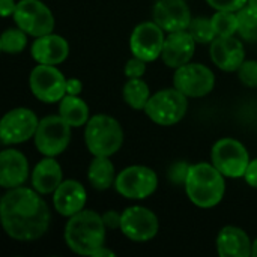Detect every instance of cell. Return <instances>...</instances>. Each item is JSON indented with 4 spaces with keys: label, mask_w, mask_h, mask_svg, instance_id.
<instances>
[{
    "label": "cell",
    "mask_w": 257,
    "mask_h": 257,
    "mask_svg": "<svg viewBox=\"0 0 257 257\" xmlns=\"http://www.w3.org/2000/svg\"><path fill=\"white\" fill-rule=\"evenodd\" d=\"M2 226L15 241H36L48 230L51 214L35 188L17 187L8 190L0 200Z\"/></svg>",
    "instance_id": "6da1fadb"
},
{
    "label": "cell",
    "mask_w": 257,
    "mask_h": 257,
    "mask_svg": "<svg viewBox=\"0 0 257 257\" xmlns=\"http://www.w3.org/2000/svg\"><path fill=\"white\" fill-rule=\"evenodd\" d=\"M105 224L102 215L83 209L69 217L65 226V242L71 251L80 256H93L105 244Z\"/></svg>",
    "instance_id": "7a4b0ae2"
},
{
    "label": "cell",
    "mask_w": 257,
    "mask_h": 257,
    "mask_svg": "<svg viewBox=\"0 0 257 257\" xmlns=\"http://www.w3.org/2000/svg\"><path fill=\"white\" fill-rule=\"evenodd\" d=\"M224 178L212 163L193 164L184 184L187 197L191 203L203 209L217 206L226 193Z\"/></svg>",
    "instance_id": "3957f363"
},
{
    "label": "cell",
    "mask_w": 257,
    "mask_h": 257,
    "mask_svg": "<svg viewBox=\"0 0 257 257\" xmlns=\"http://www.w3.org/2000/svg\"><path fill=\"white\" fill-rule=\"evenodd\" d=\"M84 143L93 157H111L123 145V130L114 117L95 114L86 123Z\"/></svg>",
    "instance_id": "277c9868"
},
{
    "label": "cell",
    "mask_w": 257,
    "mask_h": 257,
    "mask_svg": "<svg viewBox=\"0 0 257 257\" xmlns=\"http://www.w3.org/2000/svg\"><path fill=\"white\" fill-rule=\"evenodd\" d=\"M188 110V96L175 86L172 89L158 90L152 95L145 107L146 116L157 125L172 126L178 123Z\"/></svg>",
    "instance_id": "5b68a950"
},
{
    "label": "cell",
    "mask_w": 257,
    "mask_h": 257,
    "mask_svg": "<svg viewBox=\"0 0 257 257\" xmlns=\"http://www.w3.org/2000/svg\"><path fill=\"white\" fill-rule=\"evenodd\" d=\"M211 163L230 179L244 178L250 163V155L245 146L232 137L220 139L214 143L211 151Z\"/></svg>",
    "instance_id": "8992f818"
},
{
    "label": "cell",
    "mask_w": 257,
    "mask_h": 257,
    "mask_svg": "<svg viewBox=\"0 0 257 257\" xmlns=\"http://www.w3.org/2000/svg\"><path fill=\"white\" fill-rule=\"evenodd\" d=\"M71 125L60 114L45 116L39 120L35 133V146L44 157H57L69 146Z\"/></svg>",
    "instance_id": "52a82bcc"
},
{
    "label": "cell",
    "mask_w": 257,
    "mask_h": 257,
    "mask_svg": "<svg viewBox=\"0 0 257 257\" xmlns=\"http://www.w3.org/2000/svg\"><path fill=\"white\" fill-rule=\"evenodd\" d=\"M114 188L125 199L143 200L157 191L158 176L151 167L130 166L117 173Z\"/></svg>",
    "instance_id": "ba28073f"
},
{
    "label": "cell",
    "mask_w": 257,
    "mask_h": 257,
    "mask_svg": "<svg viewBox=\"0 0 257 257\" xmlns=\"http://www.w3.org/2000/svg\"><path fill=\"white\" fill-rule=\"evenodd\" d=\"M17 27L33 38L53 33L54 17L51 9L41 0H20L12 14Z\"/></svg>",
    "instance_id": "9c48e42d"
},
{
    "label": "cell",
    "mask_w": 257,
    "mask_h": 257,
    "mask_svg": "<svg viewBox=\"0 0 257 257\" xmlns=\"http://www.w3.org/2000/svg\"><path fill=\"white\" fill-rule=\"evenodd\" d=\"M29 86L33 96L45 104L60 102L66 95V78L56 65H36L30 72Z\"/></svg>",
    "instance_id": "30bf717a"
},
{
    "label": "cell",
    "mask_w": 257,
    "mask_h": 257,
    "mask_svg": "<svg viewBox=\"0 0 257 257\" xmlns=\"http://www.w3.org/2000/svg\"><path fill=\"white\" fill-rule=\"evenodd\" d=\"M173 86L188 98H202L212 92L215 75L202 63H185L175 71Z\"/></svg>",
    "instance_id": "8fae6325"
},
{
    "label": "cell",
    "mask_w": 257,
    "mask_h": 257,
    "mask_svg": "<svg viewBox=\"0 0 257 257\" xmlns=\"http://www.w3.org/2000/svg\"><path fill=\"white\" fill-rule=\"evenodd\" d=\"M39 125L38 116L26 107L8 111L0 122V140L5 146L20 145L35 137Z\"/></svg>",
    "instance_id": "7c38bea8"
},
{
    "label": "cell",
    "mask_w": 257,
    "mask_h": 257,
    "mask_svg": "<svg viewBox=\"0 0 257 257\" xmlns=\"http://www.w3.org/2000/svg\"><path fill=\"white\" fill-rule=\"evenodd\" d=\"M122 233L134 242H146L157 236L160 221L154 211L145 206H130L122 212Z\"/></svg>",
    "instance_id": "4fadbf2b"
},
{
    "label": "cell",
    "mask_w": 257,
    "mask_h": 257,
    "mask_svg": "<svg viewBox=\"0 0 257 257\" xmlns=\"http://www.w3.org/2000/svg\"><path fill=\"white\" fill-rule=\"evenodd\" d=\"M164 30L155 21H145L136 26L130 36V50L133 56L145 62H154L161 57L164 47Z\"/></svg>",
    "instance_id": "5bb4252c"
},
{
    "label": "cell",
    "mask_w": 257,
    "mask_h": 257,
    "mask_svg": "<svg viewBox=\"0 0 257 257\" xmlns=\"http://www.w3.org/2000/svg\"><path fill=\"white\" fill-rule=\"evenodd\" d=\"M154 21L167 33L188 30L193 20L185 0H157L152 9Z\"/></svg>",
    "instance_id": "9a60e30c"
},
{
    "label": "cell",
    "mask_w": 257,
    "mask_h": 257,
    "mask_svg": "<svg viewBox=\"0 0 257 257\" xmlns=\"http://www.w3.org/2000/svg\"><path fill=\"white\" fill-rule=\"evenodd\" d=\"M211 59L224 72H235L245 60V50L241 39L233 36H217L211 42Z\"/></svg>",
    "instance_id": "2e32d148"
},
{
    "label": "cell",
    "mask_w": 257,
    "mask_h": 257,
    "mask_svg": "<svg viewBox=\"0 0 257 257\" xmlns=\"http://www.w3.org/2000/svg\"><path fill=\"white\" fill-rule=\"evenodd\" d=\"M196 39L188 30L172 32L166 36L161 59L166 66L178 69L179 66L190 63L196 51Z\"/></svg>",
    "instance_id": "e0dca14e"
},
{
    "label": "cell",
    "mask_w": 257,
    "mask_h": 257,
    "mask_svg": "<svg viewBox=\"0 0 257 257\" xmlns=\"http://www.w3.org/2000/svg\"><path fill=\"white\" fill-rule=\"evenodd\" d=\"M87 200L86 188L75 179L62 181L57 190L53 193V206L63 217H72L84 209Z\"/></svg>",
    "instance_id": "ac0fdd59"
},
{
    "label": "cell",
    "mask_w": 257,
    "mask_h": 257,
    "mask_svg": "<svg viewBox=\"0 0 257 257\" xmlns=\"http://www.w3.org/2000/svg\"><path fill=\"white\" fill-rule=\"evenodd\" d=\"M29 178V161L18 149H3L0 154V185L11 190L21 187Z\"/></svg>",
    "instance_id": "d6986e66"
},
{
    "label": "cell",
    "mask_w": 257,
    "mask_h": 257,
    "mask_svg": "<svg viewBox=\"0 0 257 257\" xmlns=\"http://www.w3.org/2000/svg\"><path fill=\"white\" fill-rule=\"evenodd\" d=\"M30 53L36 63L59 65L66 60L69 54V44L63 36L48 33V35L35 38Z\"/></svg>",
    "instance_id": "ffe728a7"
},
{
    "label": "cell",
    "mask_w": 257,
    "mask_h": 257,
    "mask_svg": "<svg viewBox=\"0 0 257 257\" xmlns=\"http://www.w3.org/2000/svg\"><path fill=\"white\" fill-rule=\"evenodd\" d=\"M217 253L220 257H250L253 242L241 227L226 226L217 236Z\"/></svg>",
    "instance_id": "44dd1931"
},
{
    "label": "cell",
    "mask_w": 257,
    "mask_h": 257,
    "mask_svg": "<svg viewBox=\"0 0 257 257\" xmlns=\"http://www.w3.org/2000/svg\"><path fill=\"white\" fill-rule=\"evenodd\" d=\"M63 181V170L54 157L42 158L32 170V187L42 196L53 194Z\"/></svg>",
    "instance_id": "7402d4cb"
},
{
    "label": "cell",
    "mask_w": 257,
    "mask_h": 257,
    "mask_svg": "<svg viewBox=\"0 0 257 257\" xmlns=\"http://www.w3.org/2000/svg\"><path fill=\"white\" fill-rule=\"evenodd\" d=\"M59 114L72 128L84 126L90 119L89 105L78 95H65L59 102Z\"/></svg>",
    "instance_id": "603a6c76"
},
{
    "label": "cell",
    "mask_w": 257,
    "mask_h": 257,
    "mask_svg": "<svg viewBox=\"0 0 257 257\" xmlns=\"http://www.w3.org/2000/svg\"><path fill=\"white\" fill-rule=\"evenodd\" d=\"M116 176L117 175L113 163L110 161V157H93L87 169V179L95 190H108L114 185Z\"/></svg>",
    "instance_id": "cb8c5ba5"
},
{
    "label": "cell",
    "mask_w": 257,
    "mask_h": 257,
    "mask_svg": "<svg viewBox=\"0 0 257 257\" xmlns=\"http://www.w3.org/2000/svg\"><path fill=\"white\" fill-rule=\"evenodd\" d=\"M123 101L134 110H145L151 95L149 86L142 78H128L122 90Z\"/></svg>",
    "instance_id": "d4e9b609"
},
{
    "label": "cell",
    "mask_w": 257,
    "mask_h": 257,
    "mask_svg": "<svg viewBox=\"0 0 257 257\" xmlns=\"http://www.w3.org/2000/svg\"><path fill=\"white\" fill-rule=\"evenodd\" d=\"M27 45V33L20 27L6 29L0 38V50L6 54H18Z\"/></svg>",
    "instance_id": "484cf974"
},
{
    "label": "cell",
    "mask_w": 257,
    "mask_h": 257,
    "mask_svg": "<svg viewBox=\"0 0 257 257\" xmlns=\"http://www.w3.org/2000/svg\"><path fill=\"white\" fill-rule=\"evenodd\" d=\"M238 15V33L245 41H254L257 42V11L244 6L236 12Z\"/></svg>",
    "instance_id": "4316f807"
},
{
    "label": "cell",
    "mask_w": 257,
    "mask_h": 257,
    "mask_svg": "<svg viewBox=\"0 0 257 257\" xmlns=\"http://www.w3.org/2000/svg\"><path fill=\"white\" fill-rule=\"evenodd\" d=\"M212 26L217 36H233L238 33V15L232 11H217L212 17Z\"/></svg>",
    "instance_id": "83f0119b"
},
{
    "label": "cell",
    "mask_w": 257,
    "mask_h": 257,
    "mask_svg": "<svg viewBox=\"0 0 257 257\" xmlns=\"http://www.w3.org/2000/svg\"><path fill=\"white\" fill-rule=\"evenodd\" d=\"M188 32L193 35L197 44H211L217 38L212 20L206 17H194L190 23Z\"/></svg>",
    "instance_id": "f1b7e54d"
},
{
    "label": "cell",
    "mask_w": 257,
    "mask_h": 257,
    "mask_svg": "<svg viewBox=\"0 0 257 257\" xmlns=\"http://www.w3.org/2000/svg\"><path fill=\"white\" fill-rule=\"evenodd\" d=\"M239 81L247 87H257V60H244L236 71Z\"/></svg>",
    "instance_id": "f546056e"
},
{
    "label": "cell",
    "mask_w": 257,
    "mask_h": 257,
    "mask_svg": "<svg viewBox=\"0 0 257 257\" xmlns=\"http://www.w3.org/2000/svg\"><path fill=\"white\" fill-rule=\"evenodd\" d=\"M190 167H191V164H188V163H185V161H178V163H175V164L170 166L167 176H169V179H170L173 184H176V185L185 184L187 176H188V172H190Z\"/></svg>",
    "instance_id": "4dcf8cb0"
},
{
    "label": "cell",
    "mask_w": 257,
    "mask_h": 257,
    "mask_svg": "<svg viewBox=\"0 0 257 257\" xmlns=\"http://www.w3.org/2000/svg\"><path fill=\"white\" fill-rule=\"evenodd\" d=\"M146 63L148 62H145L143 59H139V57L133 56L125 65V69H123L125 75L128 78H142L145 75V72H146Z\"/></svg>",
    "instance_id": "1f68e13d"
},
{
    "label": "cell",
    "mask_w": 257,
    "mask_h": 257,
    "mask_svg": "<svg viewBox=\"0 0 257 257\" xmlns=\"http://www.w3.org/2000/svg\"><path fill=\"white\" fill-rule=\"evenodd\" d=\"M206 2L215 11H232V12H238L239 9H242L247 5L248 0H206Z\"/></svg>",
    "instance_id": "d6a6232c"
},
{
    "label": "cell",
    "mask_w": 257,
    "mask_h": 257,
    "mask_svg": "<svg viewBox=\"0 0 257 257\" xmlns=\"http://www.w3.org/2000/svg\"><path fill=\"white\" fill-rule=\"evenodd\" d=\"M102 220L107 229H120L122 214H119L117 211H107L102 214Z\"/></svg>",
    "instance_id": "836d02e7"
},
{
    "label": "cell",
    "mask_w": 257,
    "mask_h": 257,
    "mask_svg": "<svg viewBox=\"0 0 257 257\" xmlns=\"http://www.w3.org/2000/svg\"><path fill=\"white\" fill-rule=\"evenodd\" d=\"M244 179L245 182L253 187V188H257V158L254 160H250L248 163V167L244 173Z\"/></svg>",
    "instance_id": "e575fe53"
},
{
    "label": "cell",
    "mask_w": 257,
    "mask_h": 257,
    "mask_svg": "<svg viewBox=\"0 0 257 257\" xmlns=\"http://www.w3.org/2000/svg\"><path fill=\"white\" fill-rule=\"evenodd\" d=\"M83 90V81L78 78H66V95H80Z\"/></svg>",
    "instance_id": "d590c367"
},
{
    "label": "cell",
    "mask_w": 257,
    "mask_h": 257,
    "mask_svg": "<svg viewBox=\"0 0 257 257\" xmlns=\"http://www.w3.org/2000/svg\"><path fill=\"white\" fill-rule=\"evenodd\" d=\"M15 8H17V2L15 0H0V12H2L3 18L12 15Z\"/></svg>",
    "instance_id": "8d00e7d4"
},
{
    "label": "cell",
    "mask_w": 257,
    "mask_h": 257,
    "mask_svg": "<svg viewBox=\"0 0 257 257\" xmlns=\"http://www.w3.org/2000/svg\"><path fill=\"white\" fill-rule=\"evenodd\" d=\"M114 251H111L110 248H107L105 245H102L101 248H98L95 253H93V256L92 257H114Z\"/></svg>",
    "instance_id": "74e56055"
},
{
    "label": "cell",
    "mask_w": 257,
    "mask_h": 257,
    "mask_svg": "<svg viewBox=\"0 0 257 257\" xmlns=\"http://www.w3.org/2000/svg\"><path fill=\"white\" fill-rule=\"evenodd\" d=\"M247 6H250V8H253V9L257 11V0H248L247 2Z\"/></svg>",
    "instance_id": "f35d334b"
},
{
    "label": "cell",
    "mask_w": 257,
    "mask_h": 257,
    "mask_svg": "<svg viewBox=\"0 0 257 257\" xmlns=\"http://www.w3.org/2000/svg\"><path fill=\"white\" fill-rule=\"evenodd\" d=\"M251 256L257 257V238L254 239V242H253V253H251Z\"/></svg>",
    "instance_id": "ab89813d"
}]
</instances>
